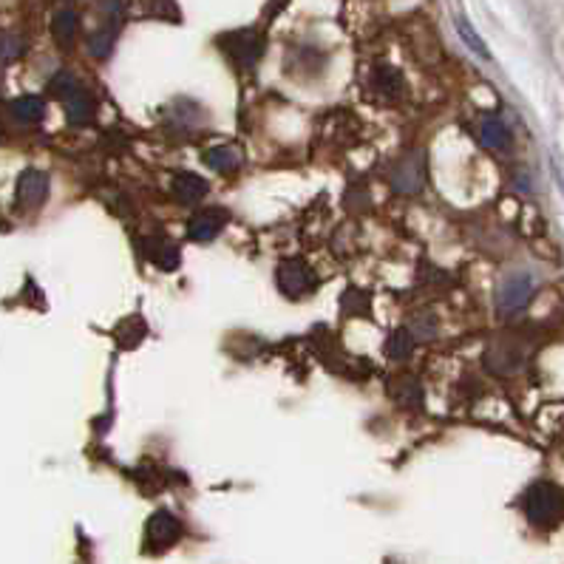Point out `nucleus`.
Instances as JSON below:
<instances>
[{
  "mask_svg": "<svg viewBox=\"0 0 564 564\" xmlns=\"http://www.w3.org/2000/svg\"><path fill=\"white\" fill-rule=\"evenodd\" d=\"M312 287V273L301 261H284L278 267V290L290 298H301Z\"/></svg>",
  "mask_w": 564,
  "mask_h": 564,
  "instance_id": "nucleus-6",
  "label": "nucleus"
},
{
  "mask_svg": "<svg viewBox=\"0 0 564 564\" xmlns=\"http://www.w3.org/2000/svg\"><path fill=\"white\" fill-rule=\"evenodd\" d=\"M23 55V38L18 35H0V60L12 63Z\"/></svg>",
  "mask_w": 564,
  "mask_h": 564,
  "instance_id": "nucleus-20",
  "label": "nucleus"
},
{
  "mask_svg": "<svg viewBox=\"0 0 564 564\" xmlns=\"http://www.w3.org/2000/svg\"><path fill=\"white\" fill-rule=\"evenodd\" d=\"M173 193H176L179 202L193 205L207 193V181L202 176H196V173H179L173 179Z\"/></svg>",
  "mask_w": 564,
  "mask_h": 564,
  "instance_id": "nucleus-10",
  "label": "nucleus"
},
{
  "mask_svg": "<svg viewBox=\"0 0 564 564\" xmlns=\"http://www.w3.org/2000/svg\"><path fill=\"white\" fill-rule=\"evenodd\" d=\"M77 91H80V82L72 72H57L52 80H48V94L57 97V99H69Z\"/></svg>",
  "mask_w": 564,
  "mask_h": 564,
  "instance_id": "nucleus-17",
  "label": "nucleus"
},
{
  "mask_svg": "<svg viewBox=\"0 0 564 564\" xmlns=\"http://www.w3.org/2000/svg\"><path fill=\"white\" fill-rule=\"evenodd\" d=\"M525 513L536 527H553L561 517V491L547 479H539L525 493Z\"/></svg>",
  "mask_w": 564,
  "mask_h": 564,
  "instance_id": "nucleus-2",
  "label": "nucleus"
},
{
  "mask_svg": "<svg viewBox=\"0 0 564 564\" xmlns=\"http://www.w3.org/2000/svg\"><path fill=\"white\" fill-rule=\"evenodd\" d=\"M114 38H117V31H114L111 26L108 29H99L97 35H91V40H88L91 55L99 57V60H105L111 55V48H114Z\"/></svg>",
  "mask_w": 564,
  "mask_h": 564,
  "instance_id": "nucleus-18",
  "label": "nucleus"
},
{
  "mask_svg": "<svg viewBox=\"0 0 564 564\" xmlns=\"http://www.w3.org/2000/svg\"><path fill=\"white\" fill-rule=\"evenodd\" d=\"M227 219H230V215H227L224 207H210L205 213L193 215L188 233H190L193 241H213L215 236L222 233V227L227 224Z\"/></svg>",
  "mask_w": 564,
  "mask_h": 564,
  "instance_id": "nucleus-8",
  "label": "nucleus"
},
{
  "mask_svg": "<svg viewBox=\"0 0 564 564\" xmlns=\"http://www.w3.org/2000/svg\"><path fill=\"white\" fill-rule=\"evenodd\" d=\"M224 40H230L227 55L233 57L239 65H244V69L256 65V60L261 57V40H258L256 31H250V29H247V31H233V35L224 38Z\"/></svg>",
  "mask_w": 564,
  "mask_h": 564,
  "instance_id": "nucleus-7",
  "label": "nucleus"
},
{
  "mask_svg": "<svg viewBox=\"0 0 564 564\" xmlns=\"http://www.w3.org/2000/svg\"><path fill=\"white\" fill-rule=\"evenodd\" d=\"M391 185L397 193H420L425 185V168L420 156H406L403 162L394 164Z\"/></svg>",
  "mask_w": 564,
  "mask_h": 564,
  "instance_id": "nucleus-4",
  "label": "nucleus"
},
{
  "mask_svg": "<svg viewBox=\"0 0 564 564\" xmlns=\"http://www.w3.org/2000/svg\"><path fill=\"white\" fill-rule=\"evenodd\" d=\"M207 164L213 171H219V173H230V171H236L239 168V151L236 147H230V145H219V147H210V151L205 154Z\"/></svg>",
  "mask_w": 564,
  "mask_h": 564,
  "instance_id": "nucleus-12",
  "label": "nucleus"
},
{
  "mask_svg": "<svg viewBox=\"0 0 564 564\" xmlns=\"http://www.w3.org/2000/svg\"><path fill=\"white\" fill-rule=\"evenodd\" d=\"M479 137H483V145L496 147V151H502V147L510 145V130L502 120L496 117H485L483 125H479Z\"/></svg>",
  "mask_w": 564,
  "mask_h": 564,
  "instance_id": "nucleus-11",
  "label": "nucleus"
},
{
  "mask_svg": "<svg viewBox=\"0 0 564 564\" xmlns=\"http://www.w3.org/2000/svg\"><path fill=\"white\" fill-rule=\"evenodd\" d=\"M48 196V173L29 168L18 179V202L26 207H40Z\"/></svg>",
  "mask_w": 564,
  "mask_h": 564,
  "instance_id": "nucleus-5",
  "label": "nucleus"
},
{
  "mask_svg": "<svg viewBox=\"0 0 564 564\" xmlns=\"http://www.w3.org/2000/svg\"><path fill=\"white\" fill-rule=\"evenodd\" d=\"M406 332L411 338H417V341H431L437 335V318L431 312H420V315H414V318L408 321Z\"/></svg>",
  "mask_w": 564,
  "mask_h": 564,
  "instance_id": "nucleus-15",
  "label": "nucleus"
},
{
  "mask_svg": "<svg viewBox=\"0 0 564 564\" xmlns=\"http://www.w3.org/2000/svg\"><path fill=\"white\" fill-rule=\"evenodd\" d=\"M52 31L55 38L63 48H69L74 43V35H77V14L72 9H63L55 14V23H52Z\"/></svg>",
  "mask_w": 564,
  "mask_h": 564,
  "instance_id": "nucleus-14",
  "label": "nucleus"
},
{
  "mask_svg": "<svg viewBox=\"0 0 564 564\" xmlns=\"http://www.w3.org/2000/svg\"><path fill=\"white\" fill-rule=\"evenodd\" d=\"M145 536H147V547H154V551H164V547H171L179 542L181 536V522L168 510H159L151 517L145 527Z\"/></svg>",
  "mask_w": 564,
  "mask_h": 564,
  "instance_id": "nucleus-3",
  "label": "nucleus"
},
{
  "mask_svg": "<svg viewBox=\"0 0 564 564\" xmlns=\"http://www.w3.org/2000/svg\"><path fill=\"white\" fill-rule=\"evenodd\" d=\"M539 290V278L534 273H510L508 278L500 281V287H496V312L505 315V318H513V315H519L530 298L536 295Z\"/></svg>",
  "mask_w": 564,
  "mask_h": 564,
  "instance_id": "nucleus-1",
  "label": "nucleus"
},
{
  "mask_svg": "<svg viewBox=\"0 0 564 564\" xmlns=\"http://www.w3.org/2000/svg\"><path fill=\"white\" fill-rule=\"evenodd\" d=\"M91 111H94V105L86 91H77L65 99V117H69V122H74V125H86L91 120Z\"/></svg>",
  "mask_w": 564,
  "mask_h": 564,
  "instance_id": "nucleus-13",
  "label": "nucleus"
},
{
  "mask_svg": "<svg viewBox=\"0 0 564 564\" xmlns=\"http://www.w3.org/2000/svg\"><path fill=\"white\" fill-rule=\"evenodd\" d=\"M457 31H459V38L471 46V52H474V55L485 57V60L491 57V55H488V46L483 43V38H476V35H474V29H471V23H468L466 18H459V21H457Z\"/></svg>",
  "mask_w": 564,
  "mask_h": 564,
  "instance_id": "nucleus-19",
  "label": "nucleus"
},
{
  "mask_svg": "<svg viewBox=\"0 0 564 564\" xmlns=\"http://www.w3.org/2000/svg\"><path fill=\"white\" fill-rule=\"evenodd\" d=\"M12 117L23 122V125H31V122H40L43 114H46V103L43 97H35V94H26V97H18L12 103Z\"/></svg>",
  "mask_w": 564,
  "mask_h": 564,
  "instance_id": "nucleus-9",
  "label": "nucleus"
},
{
  "mask_svg": "<svg viewBox=\"0 0 564 564\" xmlns=\"http://www.w3.org/2000/svg\"><path fill=\"white\" fill-rule=\"evenodd\" d=\"M411 349H414V338L408 335L406 329L391 332L389 341H386V355H389L391 360H406V358L411 355Z\"/></svg>",
  "mask_w": 564,
  "mask_h": 564,
  "instance_id": "nucleus-16",
  "label": "nucleus"
}]
</instances>
